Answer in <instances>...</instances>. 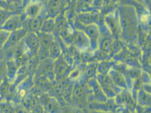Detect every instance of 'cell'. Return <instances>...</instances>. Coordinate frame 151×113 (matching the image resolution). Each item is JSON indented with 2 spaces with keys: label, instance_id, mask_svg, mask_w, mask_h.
I'll return each instance as SVG.
<instances>
[{
  "label": "cell",
  "instance_id": "277c9868",
  "mask_svg": "<svg viewBox=\"0 0 151 113\" xmlns=\"http://www.w3.org/2000/svg\"><path fill=\"white\" fill-rule=\"evenodd\" d=\"M97 25L100 33L98 49L106 53L109 54L114 38L105 25L104 18L98 23Z\"/></svg>",
  "mask_w": 151,
  "mask_h": 113
},
{
  "label": "cell",
  "instance_id": "f907efd6",
  "mask_svg": "<svg viewBox=\"0 0 151 113\" xmlns=\"http://www.w3.org/2000/svg\"><path fill=\"white\" fill-rule=\"evenodd\" d=\"M71 1L72 0H66V2H67V6L69 5L71 3Z\"/></svg>",
  "mask_w": 151,
  "mask_h": 113
},
{
  "label": "cell",
  "instance_id": "9c48e42d",
  "mask_svg": "<svg viewBox=\"0 0 151 113\" xmlns=\"http://www.w3.org/2000/svg\"><path fill=\"white\" fill-rule=\"evenodd\" d=\"M39 102L46 113H60L62 105L55 97L47 93L41 94L39 97Z\"/></svg>",
  "mask_w": 151,
  "mask_h": 113
},
{
  "label": "cell",
  "instance_id": "e575fe53",
  "mask_svg": "<svg viewBox=\"0 0 151 113\" xmlns=\"http://www.w3.org/2000/svg\"><path fill=\"white\" fill-rule=\"evenodd\" d=\"M7 79V70L6 59L0 61V83Z\"/></svg>",
  "mask_w": 151,
  "mask_h": 113
},
{
  "label": "cell",
  "instance_id": "83f0119b",
  "mask_svg": "<svg viewBox=\"0 0 151 113\" xmlns=\"http://www.w3.org/2000/svg\"><path fill=\"white\" fill-rule=\"evenodd\" d=\"M62 49L60 45L54 36V39L51 42L49 48V58L55 61L62 55Z\"/></svg>",
  "mask_w": 151,
  "mask_h": 113
},
{
  "label": "cell",
  "instance_id": "3957f363",
  "mask_svg": "<svg viewBox=\"0 0 151 113\" xmlns=\"http://www.w3.org/2000/svg\"><path fill=\"white\" fill-rule=\"evenodd\" d=\"M73 25L76 29L82 31L87 35L90 43V51L93 52L95 50L98 49L100 36L99 30L98 25H82L75 20L73 23Z\"/></svg>",
  "mask_w": 151,
  "mask_h": 113
},
{
  "label": "cell",
  "instance_id": "7402d4cb",
  "mask_svg": "<svg viewBox=\"0 0 151 113\" xmlns=\"http://www.w3.org/2000/svg\"><path fill=\"white\" fill-rule=\"evenodd\" d=\"M7 70V80L10 84L15 81L20 67L13 58L6 59Z\"/></svg>",
  "mask_w": 151,
  "mask_h": 113
},
{
  "label": "cell",
  "instance_id": "5bb4252c",
  "mask_svg": "<svg viewBox=\"0 0 151 113\" xmlns=\"http://www.w3.org/2000/svg\"><path fill=\"white\" fill-rule=\"evenodd\" d=\"M35 74L44 76L51 82H55L54 61L49 58L40 61Z\"/></svg>",
  "mask_w": 151,
  "mask_h": 113
},
{
  "label": "cell",
  "instance_id": "e0dca14e",
  "mask_svg": "<svg viewBox=\"0 0 151 113\" xmlns=\"http://www.w3.org/2000/svg\"><path fill=\"white\" fill-rule=\"evenodd\" d=\"M23 41L27 50L32 57L37 56L38 51L40 47V40L36 32L28 31Z\"/></svg>",
  "mask_w": 151,
  "mask_h": 113
},
{
  "label": "cell",
  "instance_id": "ac0fdd59",
  "mask_svg": "<svg viewBox=\"0 0 151 113\" xmlns=\"http://www.w3.org/2000/svg\"><path fill=\"white\" fill-rule=\"evenodd\" d=\"M72 45L80 53L90 51V43L87 35L82 31L76 28Z\"/></svg>",
  "mask_w": 151,
  "mask_h": 113
},
{
  "label": "cell",
  "instance_id": "8fae6325",
  "mask_svg": "<svg viewBox=\"0 0 151 113\" xmlns=\"http://www.w3.org/2000/svg\"><path fill=\"white\" fill-rule=\"evenodd\" d=\"M104 22L108 30L112 34L114 39H120L121 29L117 9L113 13L104 16Z\"/></svg>",
  "mask_w": 151,
  "mask_h": 113
},
{
  "label": "cell",
  "instance_id": "5b68a950",
  "mask_svg": "<svg viewBox=\"0 0 151 113\" xmlns=\"http://www.w3.org/2000/svg\"><path fill=\"white\" fill-rule=\"evenodd\" d=\"M96 79L99 83L103 93L108 99H113L122 90L114 84L108 74H97Z\"/></svg>",
  "mask_w": 151,
  "mask_h": 113
},
{
  "label": "cell",
  "instance_id": "ee69618b",
  "mask_svg": "<svg viewBox=\"0 0 151 113\" xmlns=\"http://www.w3.org/2000/svg\"><path fill=\"white\" fill-rule=\"evenodd\" d=\"M32 0H23V9Z\"/></svg>",
  "mask_w": 151,
  "mask_h": 113
},
{
  "label": "cell",
  "instance_id": "11a10c76",
  "mask_svg": "<svg viewBox=\"0 0 151 113\" xmlns=\"http://www.w3.org/2000/svg\"><path fill=\"white\" fill-rule=\"evenodd\" d=\"M87 110V109H86ZM85 111H86V110H85ZM85 112H84V113H85Z\"/></svg>",
  "mask_w": 151,
  "mask_h": 113
},
{
  "label": "cell",
  "instance_id": "7dc6e473",
  "mask_svg": "<svg viewBox=\"0 0 151 113\" xmlns=\"http://www.w3.org/2000/svg\"><path fill=\"white\" fill-rule=\"evenodd\" d=\"M2 100H3V97H2V94H1V92H0V106H1V104H2Z\"/></svg>",
  "mask_w": 151,
  "mask_h": 113
},
{
  "label": "cell",
  "instance_id": "f546056e",
  "mask_svg": "<svg viewBox=\"0 0 151 113\" xmlns=\"http://www.w3.org/2000/svg\"><path fill=\"white\" fill-rule=\"evenodd\" d=\"M55 24L54 18H47L43 21L42 25L40 28L39 32L53 34L55 31Z\"/></svg>",
  "mask_w": 151,
  "mask_h": 113
},
{
  "label": "cell",
  "instance_id": "9a60e30c",
  "mask_svg": "<svg viewBox=\"0 0 151 113\" xmlns=\"http://www.w3.org/2000/svg\"><path fill=\"white\" fill-rule=\"evenodd\" d=\"M121 107L115 103L113 99H108L105 102H88L87 106L88 110H96L107 113H114L118 111Z\"/></svg>",
  "mask_w": 151,
  "mask_h": 113
},
{
  "label": "cell",
  "instance_id": "30bf717a",
  "mask_svg": "<svg viewBox=\"0 0 151 113\" xmlns=\"http://www.w3.org/2000/svg\"><path fill=\"white\" fill-rule=\"evenodd\" d=\"M40 40V47L38 51L37 56L40 61L49 58V48L51 42L54 39V36L52 33H46L37 32Z\"/></svg>",
  "mask_w": 151,
  "mask_h": 113
},
{
  "label": "cell",
  "instance_id": "52a82bcc",
  "mask_svg": "<svg viewBox=\"0 0 151 113\" xmlns=\"http://www.w3.org/2000/svg\"><path fill=\"white\" fill-rule=\"evenodd\" d=\"M67 7L66 0H48L43 8L46 18H55Z\"/></svg>",
  "mask_w": 151,
  "mask_h": 113
},
{
  "label": "cell",
  "instance_id": "d6a6232c",
  "mask_svg": "<svg viewBox=\"0 0 151 113\" xmlns=\"http://www.w3.org/2000/svg\"><path fill=\"white\" fill-rule=\"evenodd\" d=\"M85 110H82L77 107L65 105L62 107L60 113H84Z\"/></svg>",
  "mask_w": 151,
  "mask_h": 113
},
{
  "label": "cell",
  "instance_id": "f5cc1de1",
  "mask_svg": "<svg viewBox=\"0 0 151 113\" xmlns=\"http://www.w3.org/2000/svg\"><path fill=\"white\" fill-rule=\"evenodd\" d=\"M85 113H88V110H86V111H85Z\"/></svg>",
  "mask_w": 151,
  "mask_h": 113
},
{
  "label": "cell",
  "instance_id": "4dcf8cb0",
  "mask_svg": "<svg viewBox=\"0 0 151 113\" xmlns=\"http://www.w3.org/2000/svg\"><path fill=\"white\" fill-rule=\"evenodd\" d=\"M126 47L125 44L121 39H114L109 52V56L111 59L116 56Z\"/></svg>",
  "mask_w": 151,
  "mask_h": 113
},
{
  "label": "cell",
  "instance_id": "ba28073f",
  "mask_svg": "<svg viewBox=\"0 0 151 113\" xmlns=\"http://www.w3.org/2000/svg\"><path fill=\"white\" fill-rule=\"evenodd\" d=\"M73 67L69 65L61 55L54 61V70L55 74V81H60L68 78Z\"/></svg>",
  "mask_w": 151,
  "mask_h": 113
},
{
  "label": "cell",
  "instance_id": "7bdbcfd3",
  "mask_svg": "<svg viewBox=\"0 0 151 113\" xmlns=\"http://www.w3.org/2000/svg\"><path fill=\"white\" fill-rule=\"evenodd\" d=\"M121 112L122 113H137L136 110H132L126 107H122Z\"/></svg>",
  "mask_w": 151,
  "mask_h": 113
},
{
  "label": "cell",
  "instance_id": "1f68e13d",
  "mask_svg": "<svg viewBox=\"0 0 151 113\" xmlns=\"http://www.w3.org/2000/svg\"><path fill=\"white\" fill-rule=\"evenodd\" d=\"M23 10H18V11H12L7 9H0V29H1L5 23L6 22L8 18L16 14L22 13Z\"/></svg>",
  "mask_w": 151,
  "mask_h": 113
},
{
  "label": "cell",
  "instance_id": "603a6c76",
  "mask_svg": "<svg viewBox=\"0 0 151 113\" xmlns=\"http://www.w3.org/2000/svg\"><path fill=\"white\" fill-rule=\"evenodd\" d=\"M108 75L111 77L114 84L121 89H128L127 82L125 76L121 72L112 68L109 72Z\"/></svg>",
  "mask_w": 151,
  "mask_h": 113
},
{
  "label": "cell",
  "instance_id": "7c38bea8",
  "mask_svg": "<svg viewBox=\"0 0 151 113\" xmlns=\"http://www.w3.org/2000/svg\"><path fill=\"white\" fill-rule=\"evenodd\" d=\"M113 100L119 106L126 107L132 110H136L137 104L129 89H122L121 92L113 98Z\"/></svg>",
  "mask_w": 151,
  "mask_h": 113
},
{
  "label": "cell",
  "instance_id": "f6af8a7d",
  "mask_svg": "<svg viewBox=\"0 0 151 113\" xmlns=\"http://www.w3.org/2000/svg\"><path fill=\"white\" fill-rule=\"evenodd\" d=\"M88 113H111L103 112H100V111H96V110H88Z\"/></svg>",
  "mask_w": 151,
  "mask_h": 113
},
{
  "label": "cell",
  "instance_id": "db71d44e",
  "mask_svg": "<svg viewBox=\"0 0 151 113\" xmlns=\"http://www.w3.org/2000/svg\"><path fill=\"white\" fill-rule=\"evenodd\" d=\"M46 113V112H45V111H44V113Z\"/></svg>",
  "mask_w": 151,
  "mask_h": 113
},
{
  "label": "cell",
  "instance_id": "7a4b0ae2",
  "mask_svg": "<svg viewBox=\"0 0 151 113\" xmlns=\"http://www.w3.org/2000/svg\"><path fill=\"white\" fill-rule=\"evenodd\" d=\"M90 90L87 84H82L79 82H75L71 104L82 110H86L88 104V96Z\"/></svg>",
  "mask_w": 151,
  "mask_h": 113
},
{
  "label": "cell",
  "instance_id": "f35d334b",
  "mask_svg": "<svg viewBox=\"0 0 151 113\" xmlns=\"http://www.w3.org/2000/svg\"><path fill=\"white\" fill-rule=\"evenodd\" d=\"M0 9H7L12 11H18L16 10H14L12 7H10L6 2L5 0H0Z\"/></svg>",
  "mask_w": 151,
  "mask_h": 113
},
{
  "label": "cell",
  "instance_id": "8992f818",
  "mask_svg": "<svg viewBox=\"0 0 151 113\" xmlns=\"http://www.w3.org/2000/svg\"><path fill=\"white\" fill-rule=\"evenodd\" d=\"M29 22L30 20L25 19L23 13L14 14L8 18L1 29L11 32L23 27H27L29 31Z\"/></svg>",
  "mask_w": 151,
  "mask_h": 113
},
{
  "label": "cell",
  "instance_id": "816d5d0a",
  "mask_svg": "<svg viewBox=\"0 0 151 113\" xmlns=\"http://www.w3.org/2000/svg\"><path fill=\"white\" fill-rule=\"evenodd\" d=\"M135 1H138V2H140V3H141V2L142 1V0H135Z\"/></svg>",
  "mask_w": 151,
  "mask_h": 113
},
{
  "label": "cell",
  "instance_id": "c3c4849f",
  "mask_svg": "<svg viewBox=\"0 0 151 113\" xmlns=\"http://www.w3.org/2000/svg\"><path fill=\"white\" fill-rule=\"evenodd\" d=\"M77 0H72L71 1V3L70 5H75L76 2ZM69 6V5H68Z\"/></svg>",
  "mask_w": 151,
  "mask_h": 113
},
{
  "label": "cell",
  "instance_id": "cb8c5ba5",
  "mask_svg": "<svg viewBox=\"0 0 151 113\" xmlns=\"http://www.w3.org/2000/svg\"><path fill=\"white\" fill-rule=\"evenodd\" d=\"M75 82L70 80L68 78L64 84L62 92V97L66 105H70L73 94Z\"/></svg>",
  "mask_w": 151,
  "mask_h": 113
},
{
  "label": "cell",
  "instance_id": "44dd1931",
  "mask_svg": "<svg viewBox=\"0 0 151 113\" xmlns=\"http://www.w3.org/2000/svg\"><path fill=\"white\" fill-rule=\"evenodd\" d=\"M97 62H92L90 63H85V68L83 70V73L79 82L82 84H87L89 80L96 78L97 75Z\"/></svg>",
  "mask_w": 151,
  "mask_h": 113
},
{
  "label": "cell",
  "instance_id": "4316f807",
  "mask_svg": "<svg viewBox=\"0 0 151 113\" xmlns=\"http://www.w3.org/2000/svg\"><path fill=\"white\" fill-rule=\"evenodd\" d=\"M114 61L112 59L104 60L98 62L97 73L101 75H107L110 70L113 68Z\"/></svg>",
  "mask_w": 151,
  "mask_h": 113
},
{
  "label": "cell",
  "instance_id": "d6986e66",
  "mask_svg": "<svg viewBox=\"0 0 151 113\" xmlns=\"http://www.w3.org/2000/svg\"><path fill=\"white\" fill-rule=\"evenodd\" d=\"M28 31V29L27 27H23L19 30L11 32L4 49L9 50L18 44L23 40Z\"/></svg>",
  "mask_w": 151,
  "mask_h": 113
},
{
  "label": "cell",
  "instance_id": "681fc988",
  "mask_svg": "<svg viewBox=\"0 0 151 113\" xmlns=\"http://www.w3.org/2000/svg\"><path fill=\"white\" fill-rule=\"evenodd\" d=\"M122 109V107H121L120 108V109H119L118 111H117L116 112H115V113H122V112H121Z\"/></svg>",
  "mask_w": 151,
  "mask_h": 113
},
{
  "label": "cell",
  "instance_id": "836d02e7",
  "mask_svg": "<svg viewBox=\"0 0 151 113\" xmlns=\"http://www.w3.org/2000/svg\"><path fill=\"white\" fill-rule=\"evenodd\" d=\"M10 32L0 29V49H4L10 35Z\"/></svg>",
  "mask_w": 151,
  "mask_h": 113
},
{
  "label": "cell",
  "instance_id": "4fadbf2b",
  "mask_svg": "<svg viewBox=\"0 0 151 113\" xmlns=\"http://www.w3.org/2000/svg\"><path fill=\"white\" fill-rule=\"evenodd\" d=\"M104 18L100 10L94 9L90 12L78 13L76 15L75 20L82 25H98Z\"/></svg>",
  "mask_w": 151,
  "mask_h": 113
},
{
  "label": "cell",
  "instance_id": "bcb514c9",
  "mask_svg": "<svg viewBox=\"0 0 151 113\" xmlns=\"http://www.w3.org/2000/svg\"><path fill=\"white\" fill-rule=\"evenodd\" d=\"M35 1H37L38 2H40L41 4H42L43 5H45L48 0H35Z\"/></svg>",
  "mask_w": 151,
  "mask_h": 113
},
{
  "label": "cell",
  "instance_id": "9f6ffc18",
  "mask_svg": "<svg viewBox=\"0 0 151 113\" xmlns=\"http://www.w3.org/2000/svg\"><path fill=\"white\" fill-rule=\"evenodd\" d=\"M1 83H0V85H1Z\"/></svg>",
  "mask_w": 151,
  "mask_h": 113
},
{
  "label": "cell",
  "instance_id": "d4e9b609",
  "mask_svg": "<svg viewBox=\"0 0 151 113\" xmlns=\"http://www.w3.org/2000/svg\"><path fill=\"white\" fill-rule=\"evenodd\" d=\"M136 102L140 106H151V94L146 92L141 87L137 95Z\"/></svg>",
  "mask_w": 151,
  "mask_h": 113
},
{
  "label": "cell",
  "instance_id": "f1b7e54d",
  "mask_svg": "<svg viewBox=\"0 0 151 113\" xmlns=\"http://www.w3.org/2000/svg\"><path fill=\"white\" fill-rule=\"evenodd\" d=\"M54 20L55 24V28L53 35L55 36H58L59 32L61 31V30L68 23V21L65 15H64V12L57 15L54 18Z\"/></svg>",
  "mask_w": 151,
  "mask_h": 113
},
{
  "label": "cell",
  "instance_id": "74e56055",
  "mask_svg": "<svg viewBox=\"0 0 151 113\" xmlns=\"http://www.w3.org/2000/svg\"><path fill=\"white\" fill-rule=\"evenodd\" d=\"M136 112L137 113H151V106L142 107L137 105Z\"/></svg>",
  "mask_w": 151,
  "mask_h": 113
},
{
  "label": "cell",
  "instance_id": "2e32d148",
  "mask_svg": "<svg viewBox=\"0 0 151 113\" xmlns=\"http://www.w3.org/2000/svg\"><path fill=\"white\" fill-rule=\"evenodd\" d=\"M87 84L90 88L91 93L88 96V102L90 101L102 102L107 100L108 98L103 93L96 78L89 80Z\"/></svg>",
  "mask_w": 151,
  "mask_h": 113
},
{
  "label": "cell",
  "instance_id": "ffe728a7",
  "mask_svg": "<svg viewBox=\"0 0 151 113\" xmlns=\"http://www.w3.org/2000/svg\"><path fill=\"white\" fill-rule=\"evenodd\" d=\"M44 5L37 1L32 0L27 5L23 10V14L25 19L32 20L40 14L44 8Z\"/></svg>",
  "mask_w": 151,
  "mask_h": 113
},
{
  "label": "cell",
  "instance_id": "60d3db41",
  "mask_svg": "<svg viewBox=\"0 0 151 113\" xmlns=\"http://www.w3.org/2000/svg\"><path fill=\"white\" fill-rule=\"evenodd\" d=\"M151 83H148V84H142V88L146 92L150 93H151Z\"/></svg>",
  "mask_w": 151,
  "mask_h": 113
},
{
  "label": "cell",
  "instance_id": "8d00e7d4",
  "mask_svg": "<svg viewBox=\"0 0 151 113\" xmlns=\"http://www.w3.org/2000/svg\"><path fill=\"white\" fill-rule=\"evenodd\" d=\"M109 4V0H93V7L100 10L102 7H106Z\"/></svg>",
  "mask_w": 151,
  "mask_h": 113
},
{
  "label": "cell",
  "instance_id": "484cf974",
  "mask_svg": "<svg viewBox=\"0 0 151 113\" xmlns=\"http://www.w3.org/2000/svg\"><path fill=\"white\" fill-rule=\"evenodd\" d=\"M93 0H77L75 3V10L77 14L90 12L93 7Z\"/></svg>",
  "mask_w": 151,
  "mask_h": 113
},
{
  "label": "cell",
  "instance_id": "6da1fadb",
  "mask_svg": "<svg viewBox=\"0 0 151 113\" xmlns=\"http://www.w3.org/2000/svg\"><path fill=\"white\" fill-rule=\"evenodd\" d=\"M117 12L121 29L120 39L126 45H137L139 46L140 22L135 9L132 6L119 5Z\"/></svg>",
  "mask_w": 151,
  "mask_h": 113
},
{
  "label": "cell",
  "instance_id": "b9f144b4",
  "mask_svg": "<svg viewBox=\"0 0 151 113\" xmlns=\"http://www.w3.org/2000/svg\"><path fill=\"white\" fill-rule=\"evenodd\" d=\"M6 59V52L4 49H0V61Z\"/></svg>",
  "mask_w": 151,
  "mask_h": 113
},
{
  "label": "cell",
  "instance_id": "ab89813d",
  "mask_svg": "<svg viewBox=\"0 0 151 113\" xmlns=\"http://www.w3.org/2000/svg\"><path fill=\"white\" fill-rule=\"evenodd\" d=\"M141 4L149 12L151 13V0H142Z\"/></svg>",
  "mask_w": 151,
  "mask_h": 113
},
{
  "label": "cell",
  "instance_id": "d590c367",
  "mask_svg": "<svg viewBox=\"0 0 151 113\" xmlns=\"http://www.w3.org/2000/svg\"><path fill=\"white\" fill-rule=\"evenodd\" d=\"M7 4L16 10H23V0H5Z\"/></svg>",
  "mask_w": 151,
  "mask_h": 113
}]
</instances>
